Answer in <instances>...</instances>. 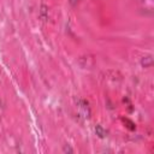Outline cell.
Here are the masks:
<instances>
[{"label": "cell", "instance_id": "6da1fadb", "mask_svg": "<svg viewBox=\"0 0 154 154\" xmlns=\"http://www.w3.org/2000/svg\"><path fill=\"white\" fill-rule=\"evenodd\" d=\"M122 120H123V123L125 124V126H126L129 130H135V129H136V125H135V123H134L132 120H130V119H128V118H122Z\"/></svg>", "mask_w": 154, "mask_h": 154}, {"label": "cell", "instance_id": "7a4b0ae2", "mask_svg": "<svg viewBox=\"0 0 154 154\" xmlns=\"http://www.w3.org/2000/svg\"><path fill=\"white\" fill-rule=\"evenodd\" d=\"M95 132H96V135H97L99 137H101V138H103V137L106 136V134H107V131L103 130V128H102L101 125H97V126L95 128Z\"/></svg>", "mask_w": 154, "mask_h": 154}]
</instances>
